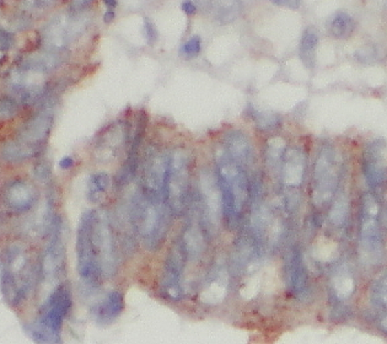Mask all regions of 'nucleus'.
Wrapping results in <instances>:
<instances>
[{
    "label": "nucleus",
    "instance_id": "nucleus-1",
    "mask_svg": "<svg viewBox=\"0 0 387 344\" xmlns=\"http://www.w3.org/2000/svg\"><path fill=\"white\" fill-rule=\"evenodd\" d=\"M171 214L170 207L163 196L140 188L132 198V225L149 250H155L164 243L170 227Z\"/></svg>",
    "mask_w": 387,
    "mask_h": 344
},
{
    "label": "nucleus",
    "instance_id": "nucleus-2",
    "mask_svg": "<svg viewBox=\"0 0 387 344\" xmlns=\"http://www.w3.org/2000/svg\"><path fill=\"white\" fill-rule=\"evenodd\" d=\"M34 265L28 248L12 243L0 257V287L6 303L20 306L34 285Z\"/></svg>",
    "mask_w": 387,
    "mask_h": 344
},
{
    "label": "nucleus",
    "instance_id": "nucleus-3",
    "mask_svg": "<svg viewBox=\"0 0 387 344\" xmlns=\"http://www.w3.org/2000/svg\"><path fill=\"white\" fill-rule=\"evenodd\" d=\"M216 161L222 214L229 225L233 226L239 221L249 196V182L244 170L245 166L230 158L224 148L218 150Z\"/></svg>",
    "mask_w": 387,
    "mask_h": 344
},
{
    "label": "nucleus",
    "instance_id": "nucleus-4",
    "mask_svg": "<svg viewBox=\"0 0 387 344\" xmlns=\"http://www.w3.org/2000/svg\"><path fill=\"white\" fill-rule=\"evenodd\" d=\"M72 305L73 299L68 287L58 284L42 305L40 316L30 327V334L34 341L42 343L59 342L63 323L72 310Z\"/></svg>",
    "mask_w": 387,
    "mask_h": 344
},
{
    "label": "nucleus",
    "instance_id": "nucleus-5",
    "mask_svg": "<svg viewBox=\"0 0 387 344\" xmlns=\"http://www.w3.org/2000/svg\"><path fill=\"white\" fill-rule=\"evenodd\" d=\"M95 214L96 210H87L81 215L75 245L78 274L86 287L92 289L97 288L103 278L95 240Z\"/></svg>",
    "mask_w": 387,
    "mask_h": 344
},
{
    "label": "nucleus",
    "instance_id": "nucleus-6",
    "mask_svg": "<svg viewBox=\"0 0 387 344\" xmlns=\"http://www.w3.org/2000/svg\"><path fill=\"white\" fill-rule=\"evenodd\" d=\"M166 202L174 215H182L189 201V158L186 150L169 152L165 179Z\"/></svg>",
    "mask_w": 387,
    "mask_h": 344
},
{
    "label": "nucleus",
    "instance_id": "nucleus-7",
    "mask_svg": "<svg viewBox=\"0 0 387 344\" xmlns=\"http://www.w3.org/2000/svg\"><path fill=\"white\" fill-rule=\"evenodd\" d=\"M51 240L41 260V285L52 287V290L58 285L64 271L65 260V246L63 236L62 221L54 219L51 229Z\"/></svg>",
    "mask_w": 387,
    "mask_h": 344
},
{
    "label": "nucleus",
    "instance_id": "nucleus-8",
    "mask_svg": "<svg viewBox=\"0 0 387 344\" xmlns=\"http://www.w3.org/2000/svg\"><path fill=\"white\" fill-rule=\"evenodd\" d=\"M337 182L336 152L331 147L322 148L313 172V202L317 207L331 203L335 196Z\"/></svg>",
    "mask_w": 387,
    "mask_h": 344
},
{
    "label": "nucleus",
    "instance_id": "nucleus-9",
    "mask_svg": "<svg viewBox=\"0 0 387 344\" xmlns=\"http://www.w3.org/2000/svg\"><path fill=\"white\" fill-rule=\"evenodd\" d=\"M379 203L373 194H366L363 199V214L360 227V246L363 254L371 262L381 257L382 237L379 221Z\"/></svg>",
    "mask_w": 387,
    "mask_h": 344
},
{
    "label": "nucleus",
    "instance_id": "nucleus-10",
    "mask_svg": "<svg viewBox=\"0 0 387 344\" xmlns=\"http://www.w3.org/2000/svg\"><path fill=\"white\" fill-rule=\"evenodd\" d=\"M89 23L84 14H64L53 19L43 31L45 45L50 50L59 51L79 37Z\"/></svg>",
    "mask_w": 387,
    "mask_h": 344
},
{
    "label": "nucleus",
    "instance_id": "nucleus-11",
    "mask_svg": "<svg viewBox=\"0 0 387 344\" xmlns=\"http://www.w3.org/2000/svg\"><path fill=\"white\" fill-rule=\"evenodd\" d=\"M187 252L181 237L172 245L166 259L161 278V293L167 299L178 301L183 296V274L187 263Z\"/></svg>",
    "mask_w": 387,
    "mask_h": 344
},
{
    "label": "nucleus",
    "instance_id": "nucleus-12",
    "mask_svg": "<svg viewBox=\"0 0 387 344\" xmlns=\"http://www.w3.org/2000/svg\"><path fill=\"white\" fill-rule=\"evenodd\" d=\"M94 229L103 276H112L117 271L118 256L114 227L106 212L96 210Z\"/></svg>",
    "mask_w": 387,
    "mask_h": 344
},
{
    "label": "nucleus",
    "instance_id": "nucleus-13",
    "mask_svg": "<svg viewBox=\"0 0 387 344\" xmlns=\"http://www.w3.org/2000/svg\"><path fill=\"white\" fill-rule=\"evenodd\" d=\"M167 161L169 152H160L156 148H149L143 164L142 190L165 197Z\"/></svg>",
    "mask_w": 387,
    "mask_h": 344
},
{
    "label": "nucleus",
    "instance_id": "nucleus-14",
    "mask_svg": "<svg viewBox=\"0 0 387 344\" xmlns=\"http://www.w3.org/2000/svg\"><path fill=\"white\" fill-rule=\"evenodd\" d=\"M45 75L46 73L39 69L25 65L14 70L10 77V85L17 97L23 101H32L41 95L45 89Z\"/></svg>",
    "mask_w": 387,
    "mask_h": 344
},
{
    "label": "nucleus",
    "instance_id": "nucleus-15",
    "mask_svg": "<svg viewBox=\"0 0 387 344\" xmlns=\"http://www.w3.org/2000/svg\"><path fill=\"white\" fill-rule=\"evenodd\" d=\"M39 199V192L34 185L25 180L12 181L8 183L3 194V202L8 210L21 214L34 207Z\"/></svg>",
    "mask_w": 387,
    "mask_h": 344
},
{
    "label": "nucleus",
    "instance_id": "nucleus-16",
    "mask_svg": "<svg viewBox=\"0 0 387 344\" xmlns=\"http://www.w3.org/2000/svg\"><path fill=\"white\" fill-rule=\"evenodd\" d=\"M286 279L288 288L296 299L305 300L310 295V283H308L306 267L302 260V254L297 248H294L286 261Z\"/></svg>",
    "mask_w": 387,
    "mask_h": 344
},
{
    "label": "nucleus",
    "instance_id": "nucleus-17",
    "mask_svg": "<svg viewBox=\"0 0 387 344\" xmlns=\"http://www.w3.org/2000/svg\"><path fill=\"white\" fill-rule=\"evenodd\" d=\"M128 128L123 124L112 125L98 138L96 144V156L100 161H111L116 158L120 149L125 147L128 141Z\"/></svg>",
    "mask_w": 387,
    "mask_h": 344
},
{
    "label": "nucleus",
    "instance_id": "nucleus-18",
    "mask_svg": "<svg viewBox=\"0 0 387 344\" xmlns=\"http://www.w3.org/2000/svg\"><path fill=\"white\" fill-rule=\"evenodd\" d=\"M365 177L373 187L381 185L385 180V141H377L373 143L365 152Z\"/></svg>",
    "mask_w": 387,
    "mask_h": 344
},
{
    "label": "nucleus",
    "instance_id": "nucleus-19",
    "mask_svg": "<svg viewBox=\"0 0 387 344\" xmlns=\"http://www.w3.org/2000/svg\"><path fill=\"white\" fill-rule=\"evenodd\" d=\"M228 289V274L222 265H217L211 270L200 292V300L208 305L222 303Z\"/></svg>",
    "mask_w": 387,
    "mask_h": 344
},
{
    "label": "nucleus",
    "instance_id": "nucleus-20",
    "mask_svg": "<svg viewBox=\"0 0 387 344\" xmlns=\"http://www.w3.org/2000/svg\"><path fill=\"white\" fill-rule=\"evenodd\" d=\"M284 169H283V180L285 186L297 187L304 180L306 156L299 148H291L285 150Z\"/></svg>",
    "mask_w": 387,
    "mask_h": 344
},
{
    "label": "nucleus",
    "instance_id": "nucleus-21",
    "mask_svg": "<svg viewBox=\"0 0 387 344\" xmlns=\"http://www.w3.org/2000/svg\"><path fill=\"white\" fill-rule=\"evenodd\" d=\"M207 10L219 25L233 23L242 12L241 0H207Z\"/></svg>",
    "mask_w": 387,
    "mask_h": 344
},
{
    "label": "nucleus",
    "instance_id": "nucleus-22",
    "mask_svg": "<svg viewBox=\"0 0 387 344\" xmlns=\"http://www.w3.org/2000/svg\"><path fill=\"white\" fill-rule=\"evenodd\" d=\"M224 150L228 152L229 156L233 158L236 163H239L242 166H247L252 160V149L247 136L233 130L230 132L224 139Z\"/></svg>",
    "mask_w": 387,
    "mask_h": 344
},
{
    "label": "nucleus",
    "instance_id": "nucleus-23",
    "mask_svg": "<svg viewBox=\"0 0 387 344\" xmlns=\"http://www.w3.org/2000/svg\"><path fill=\"white\" fill-rule=\"evenodd\" d=\"M125 309V298L120 292H112L98 304L95 311L97 323L109 325L120 316Z\"/></svg>",
    "mask_w": 387,
    "mask_h": 344
},
{
    "label": "nucleus",
    "instance_id": "nucleus-24",
    "mask_svg": "<svg viewBox=\"0 0 387 344\" xmlns=\"http://www.w3.org/2000/svg\"><path fill=\"white\" fill-rule=\"evenodd\" d=\"M111 187V179L106 172L92 174L87 181L86 197L92 203H97L103 199Z\"/></svg>",
    "mask_w": 387,
    "mask_h": 344
},
{
    "label": "nucleus",
    "instance_id": "nucleus-25",
    "mask_svg": "<svg viewBox=\"0 0 387 344\" xmlns=\"http://www.w3.org/2000/svg\"><path fill=\"white\" fill-rule=\"evenodd\" d=\"M328 31L335 39L346 40L353 34V19L347 12H338L331 19L328 23Z\"/></svg>",
    "mask_w": 387,
    "mask_h": 344
},
{
    "label": "nucleus",
    "instance_id": "nucleus-26",
    "mask_svg": "<svg viewBox=\"0 0 387 344\" xmlns=\"http://www.w3.org/2000/svg\"><path fill=\"white\" fill-rule=\"evenodd\" d=\"M317 43H319V34L315 31V28H308V30H305L300 45V57L304 64L308 68H313L315 64V51Z\"/></svg>",
    "mask_w": 387,
    "mask_h": 344
},
{
    "label": "nucleus",
    "instance_id": "nucleus-27",
    "mask_svg": "<svg viewBox=\"0 0 387 344\" xmlns=\"http://www.w3.org/2000/svg\"><path fill=\"white\" fill-rule=\"evenodd\" d=\"M371 304L376 311L380 312V316L386 318V279L381 276L371 287Z\"/></svg>",
    "mask_w": 387,
    "mask_h": 344
},
{
    "label": "nucleus",
    "instance_id": "nucleus-28",
    "mask_svg": "<svg viewBox=\"0 0 387 344\" xmlns=\"http://www.w3.org/2000/svg\"><path fill=\"white\" fill-rule=\"evenodd\" d=\"M335 289H336V293L338 294V296H341V298H347L353 292V278L351 276V274H348L346 270L342 271L339 274H337Z\"/></svg>",
    "mask_w": 387,
    "mask_h": 344
},
{
    "label": "nucleus",
    "instance_id": "nucleus-29",
    "mask_svg": "<svg viewBox=\"0 0 387 344\" xmlns=\"http://www.w3.org/2000/svg\"><path fill=\"white\" fill-rule=\"evenodd\" d=\"M200 50H202L200 39L198 36H194L181 47V54L185 58H194L200 54Z\"/></svg>",
    "mask_w": 387,
    "mask_h": 344
},
{
    "label": "nucleus",
    "instance_id": "nucleus-30",
    "mask_svg": "<svg viewBox=\"0 0 387 344\" xmlns=\"http://www.w3.org/2000/svg\"><path fill=\"white\" fill-rule=\"evenodd\" d=\"M144 32H145V39L148 41L149 45H154L158 40V30L155 28L154 23H151L149 19L144 20Z\"/></svg>",
    "mask_w": 387,
    "mask_h": 344
},
{
    "label": "nucleus",
    "instance_id": "nucleus-31",
    "mask_svg": "<svg viewBox=\"0 0 387 344\" xmlns=\"http://www.w3.org/2000/svg\"><path fill=\"white\" fill-rule=\"evenodd\" d=\"M260 127H262L263 130L266 128H271V127H275L279 123V119L275 116H268V114H261L260 117H257Z\"/></svg>",
    "mask_w": 387,
    "mask_h": 344
},
{
    "label": "nucleus",
    "instance_id": "nucleus-32",
    "mask_svg": "<svg viewBox=\"0 0 387 344\" xmlns=\"http://www.w3.org/2000/svg\"><path fill=\"white\" fill-rule=\"evenodd\" d=\"M271 3H273L275 6H284L289 9H299V6L302 4V0H269Z\"/></svg>",
    "mask_w": 387,
    "mask_h": 344
},
{
    "label": "nucleus",
    "instance_id": "nucleus-33",
    "mask_svg": "<svg viewBox=\"0 0 387 344\" xmlns=\"http://www.w3.org/2000/svg\"><path fill=\"white\" fill-rule=\"evenodd\" d=\"M15 112V106L10 101L0 102V114L1 116H12Z\"/></svg>",
    "mask_w": 387,
    "mask_h": 344
},
{
    "label": "nucleus",
    "instance_id": "nucleus-34",
    "mask_svg": "<svg viewBox=\"0 0 387 344\" xmlns=\"http://www.w3.org/2000/svg\"><path fill=\"white\" fill-rule=\"evenodd\" d=\"M12 45L10 36L6 31H0V51H6Z\"/></svg>",
    "mask_w": 387,
    "mask_h": 344
},
{
    "label": "nucleus",
    "instance_id": "nucleus-35",
    "mask_svg": "<svg viewBox=\"0 0 387 344\" xmlns=\"http://www.w3.org/2000/svg\"><path fill=\"white\" fill-rule=\"evenodd\" d=\"M182 10L188 17H192L197 12V6L192 0H185L182 3Z\"/></svg>",
    "mask_w": 387,
    "mask_h": 344
},
{
    "label": "nucleus",
    "instance_id": "nucleus-36",
    "mask_svg": "<svg viewBox=\"0 0 387 344\" xmlns=\"http://www.w3.org/2000/svg\"><path fill=\"white\" fill-rule=\"evenodd\" d=\"M74 166V159L72 156H65L59 161V168L63 170L72 169Z\"/></svg>",
    "mask_w": 387,
    "mask_h": 344
},
{
    "label": "nucleus",
    "instance_id": "nucleus-37",
    "mask_svg": "<svg viewBox=\"0 0 387 344\" xmlns=\"http://www.w3.org/2000/svg\"><path fill=\"white\" fill-rule=\"evenodd\" d=\"M92 0H72L73 3V6L75 8V10H81L83 8L89 6L92 3Z\"/></svg>",
    "mask_w": 387,
    "mask_h": 344
},
{
    "label": "nucleus",
    "instance_id": "nucleus-38",
    "mask_svg": "<svg viewBox=\"0 0 387 344\" xmlns=\"http://www.w3.org/2000/svg\"><path fill=\"white\" fill-rule=\"evenodd\" d=\"M53 0H28L30 6L34 8H41V6H48Z\"/></svg>",
    "mask_w": 387,
    "mask_h": 344
},
{
    "label": "nucleus",
    "instance_id": "nucleus-39",
    "mask_svg": "<svg viewBox=\"0 0 387 344\" xmlns=\"http://www.w3.org/2000/svg\"><path fill=\"white\" fill-rule=\"evenodd\" d=\"M114 10H107V12L105 14V17H103V20H105V23H109L114 21Z\"/></svg>",
    "mask_w": 387,
    "mask_h": 344
},
{
    "label": "nucleus",
    "instance_id": "nucleus-40",
    "mask_svg": "<svg viewBox=\"0 0 387 344\" xmlns=\"http://www.w3.org/2000/svg\"><path fill=\"white\" fill-rule=\"evenodd\" d=\"M103 1L109 10H114V8L117 6V0H103Z\"/></svg>",
    "mask_w": 387,
    "mask_h": 344
}]
</instances>
